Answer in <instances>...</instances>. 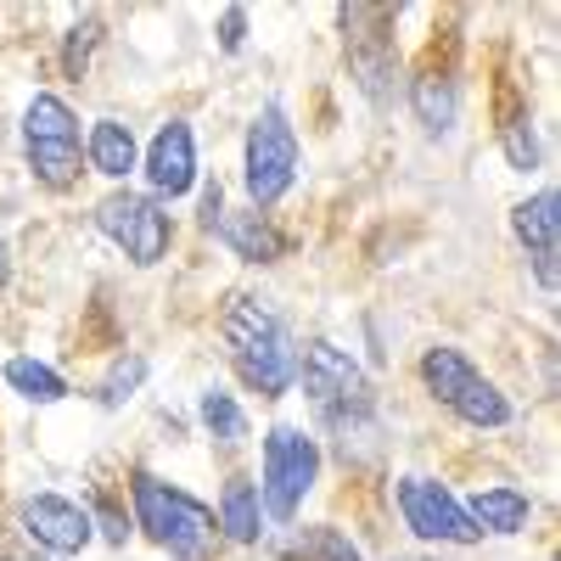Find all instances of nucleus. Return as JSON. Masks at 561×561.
<instances>
[{"mask_svg": "<svg viewBox=\"0 0 561 561\" xmlns=\"http://www.w3.org/2000/svg\"><path fill=\"white\" fill-rule=\"evenodd\" d=\"M511 225H517V237L528 242L534 259L556 253V237H561V214H556V192H539L534 203H523L517 214H511Z\"/></svg>", "mask_w": 561, "mask_h": 561, "instance_id": "obj_14", "label": "nucleus"}, {"mask_svg": "<svg viewBox=\"0 0 561 561\" xmlns=\"http://www.w3.org/2000/svg\"><path fill=\"white\" fill-rule=\"evenodd\" d=\"M147 180L158 197H185L197 180V147H192V129L185 124H163L152 152H147Z\"/></svg>", "mask_w": 561, "mask_h": 561, "instance_id": "obj_9", "label": "nucleus"}, {"mask_svg": "<svg viewBox=\"0 0 561 561\" xmlns=\"http://www.w3.org/2000/svg\"><path fill=\"white\" fill-rule=\"evenodd\" d=\"M505 158H511V169H534V163H539V140H534L528 118L505 124Z\"/></svg>", "mask_w": 561, "mask_h": 561, "instance_id": "obj_23", "label": "nucleus"}, {"mask_svg": "<svg viewBox=\"0 0 561 561\" xmlns=\"http://www.w3.org/2000/svg\"><path fill=\"white\" fill-rule=\"evenodd\" d=\"M242 34H248V12H242V7H230V12H225V23H219L225 51H237V45H242Z\"/></svg>", "mask_w": 561, "mask_h": 561, "instance_id": "obj_25", "label": "nucleus"}, {"mask_svg": "<svg viewBox=\"0 0 561 561\" xmlns=\"http://www.w3.org/2000/svg\"><path fill=\"white\" fill-rule=\"evenodd\" d=\"M388 561H410V556H388Z\"/></svg>", "mask_w": 561, "mask_h": 561, "instance_id": "obj_28", "label": "nucleus"}, {"mask_svg": "<svg viewBox=\"0 0 561 561\" xmlns=\"http://www.w3.org/2000/svg\"><path fill=\"white\" fill-rule=\"evenodd\" d=\"M96 225L135 259V264H158L169 253V214L152 197H135V192H113L96 203Z\"/></svg>", "mask_w": 561, "mask_h": 561, "instance_id": "obj_6", "label": "nucleus"}, {"mask_svg": "<svg viewBox=\"0 0 561 561\" xmlns=\"http://www.w3.org/2000/svg\"><path fill=\"white\" fill-rule=\"evenodd\" d=\"M298 377H304L314 410L332 421L337 433H348L354 421H370V388H365L359 365H354L343 348H332V343H309V348L298 354Z\"/></svg>", "mask_w": 561, "mask_h": 561, "instance_id": "obj_3", "label": "nucleus"}, {"mask_svg": "<svg viewBox=\"0 0 561 561\" xmlns=\"http://www.w3.org/2000/svg\"><path fill=\"white\" fill-rule=\"evenodd\" d=\"M135 511H140V528H147L169 556H180V561H203L208 550H214V511L203 505V500H192L185 489H169V483H158V478H147L140 472L135 478Z\"/></svg>", "mask_w": 561, "mask_h": 561, "instance_id": "obj_2", "label": "nucleus"}, {"mask_svg": "<svg viewBox=\"0 0 561 561\" xmlns=\"http://www.w3.org/2000/svg\"><path fill=\"white\" fill-rule=\"evenodd\" d=\"M34 158V174L45 185H73L79 180V140H39V147H28Z\"/></svg>", "mask_w": 561, "mask_h": 561, "instance_id": "obj_20", "label": "nucleus"}, {"mask_svg": "<svg viewBox=\"0 0 561 561\" xmlns=\"http://www.w3.org/2000/svg\"><path fill=\"white\" fill-rule=\"evenodd\" d=\"M203 421H208V433L214 438H225V444H242L248 438V415H242V404L230 399V393H203Z\"/></svg>", "mask_w": 561, "mask_h": 561, "instance_id": "obj_21", "label": "nucleus"}, {"mask_svg": "<svg viewBox=\"0 0 561 561\" xmlns=\"http://www.w3.org/2000/svg\"><path fill=\"white\" fill-rule=\"evenodd\" d=\"M528 494L523 489H478L472 494V505H466V517L478 523V534L489 528V534H523V523H528Z\"/></svg>", "mask_w": 561, "mask_h": 561, "instance_id": "obj_10", "label": "nucleus"}, {"mask_svg": "<svg viewBox=\"0 0 561 561\" xmlns=\"http://www.w3.org/2000/svg\"><path fill=\"white\" fill-rule=\"evenodd\" d=\"M219 237L237 248L242 259H253V264H270L280 253V237H275L270 225H259V214L253 219H219Z\"/></svg>", "mask_w": 561, "mask_h": 561, "instance_id": "obj_17", "label": "nucleus"}, {"mask_svg": "<svg viewBox=\"0 0 561 561\" xmlns=\"http://www.w3.org/2000/svg\"><path fill=\"white\" fill-rule=\"evenodd\" d=\"M410 102H415V113H421V124H427V129H449L455 124V84L438 79V73L415 79L410 84Z\"/></svg>", "mask_w": 561, "mask_h": 561, "instance_id": "obj_18", "label": "nucleus"}, {"mask_svg": "<svg viewBox=\"0 0 561 561\" xmlns=\"http://www.w3.org/2000/svg\"><path fill=\"white\" fill-rule=\"evenodd\" d=\"M298 550H304V561H359V550L337 528H309Z\"/></svg>", "mask_w": 561, "mask_h": 561, "instance_id": "obj_22", "label": "nucleus"}, {"mask_svg": "<svg viewBox=\"0 0 561 561\" xmlns=\"http://www.w3.org/2000/svg\"><path fill=\"white\" fill-rule=\"evenodd\" d=\"M23 534H28L34 545H45V550L68 556V550H84V545H90L96 523H90L84 505H73V500H62V494H34V500L23 505Z\"/></svg>", "mask_w": 561, "mask_h": 561, "instance_id": "obj_8", "label": "nucleus"}, {"mask_svg": "<svg viewBox=\"0 0 561 561\" xmlns=\"http://www.w3.org/2000/svg\"><path fill=\"white\" fill-rule=\"evenodd\" d=\"M102 534H107L113 545H124V539H129V528L118 523V511H107V505H102Z\"/></svg>", "mask_w": 561, "mask_h": 561, "instance_id": "obj_26", "label": "nucleus"}, {"mask_svg": "<svg viewBox=\"0 0 561 561\" xmlns=\"http://www.w3.org/2000/svg\"><path fill=\"white\" fill-rule=\"evenodd\" d=\"M0 280H7V248H0Z\"/></svg>", "mask_w": 561, "mask_h": 561, "instance_id": "obj_27", "label": "nucleus"}, {"mask_svg": "<svg viewBox=\"0 0 561 561\" xmlns=\"http://www.w3.org/2000/svg\"><path fill=\"white\" fill-rule=\"evenodd\" d=\"M225 337H230V348H237L242 377L259 393L280 399V393L298 382V343H293L287 320H280L275 309H264L253 298H237V304L225 309Z\"/></svg>", "mask_w": 561, "mask_h": 561, "instance_id": "obj_1", "label": "nucleus"}, {"mask_svg": "<svg viewBox=\"0 0 561 561\" xmlns=\"http://www.w3.org/2000/svg\"><path fill=\"white\" fill-rule=\"evenodd\" d=\"M90 169L107 174V180H124L135 169V135H129V124L102 118L96 129H90Z\"/></svg>", "mask_w": 561, "mask_h": 561, "instance_id": "obj_12", "label": "nucleus"}, {"mask_svg": "<svg viewBox=\"0 0 561 561\" xmlns=\"http://www.w3.org/2000/svg\"><path fill=\"white\" fill-rule=\"evenodd\" d=\"M314 478H320V449H314V438L298 433V427H275V433L264 438V483H259L264 511H270V517H280V523H293L298 505H304V494L314 489Z\"/></svg>", "mask_w": 561, "mask_h": 561, "instance_id": "obj_4", "label": "nucleus"}, {"mask_svg": "<svg viewBox=\"0 0 561 561\" xmlns=\"http://www.w3.org/2000/svg\"><path fill=\"white\" fill-rule=\"evenodd\" d=\"M219 528L237 539V545H253L264 534V511H259V489L253 483H225V500H219Z\"/></svg>", "mask_w": 561, "mask_h": 561, "instance_id": "obj_13", "label": "nucleus"}, {"mask_svg": "<svg viewBox=\"0 0 561 561\" xmlns=\"http://www.w3.org/2000/svg\"><path fill=\"white\" fill-rule=\"evenodd\" d=\"M421 382L433 388V399H444V404H455L466 388L478 382V365L466 359L460 348H427V359H421Z\"/></svg>", "mask_w": 561, "mask_h": 561, "instance_id": "obj_11", "label": "nucleus"}, {"mask_svg": "<svg viewBox=\"0 0 561 561\" xmlns=\"http://www.w3.org/2000/svg\"><path fill=\"white\" fill-rule=\"evenodd\" d=\"M293 180H298V135L287 124V107L270 102L248 135V197L259 208H270L287 197Z\"/></svg>", "mask_w": 561, "mask_h": 561, "instance_id": "obj_5", "label": "nucleus"}, {"mask_svg": "<svg viewBox=\"0 0 561 561\" xmlns=\"http://www.w3.org/2000/svg\"><path fill=\"white\" fill-rule=\"evenodd\" d=\"M460 421H466V427H505V421H511V404H505V393L494 388V382H472V388H466L455 404H449Z\"/></svg>", "mask_w": 561, "mask_h": 561, "instance_id": "obj_16", "label": "nucleus"}, {"mask_svg": "<svg viewBox=\"0 0 561 561\" xmlns=\"http://www.w3.org/2000/svg\"><path fill=\"white\" fill-rule=\"evenodd\" d=\"M399 511H404V523H410L421 539H438V545H478V523L466 517V505H460L444 483L404 478V483H399Z\"/></svg>", "mask_w": 561, "mask_h": 561, "instance_id": "obj_7", "label": "nucleus"}, {"mask_svg": "<svg viewBox=\"0 0 561 561\" xmlns=\"http://www.w3.org/2000/svg\"><path fill=\"white\" fill-rule=\"evenodd\" d=\"M7 382H12L23 399H34V404H57V399L68 393L57 370L39 365V359H12V365H7Z\"/></svg>", "mask_w": 561, "mask_h": 561, "instance_id": "obj_19", "label": "nucleus"}, {"mask_svg": "<svg viewBox=\"0 0 561 561\" xmlns=\"http://www.w3.org/2000/svg\"><path fill=\"white\" fill-rule=\"evenodd\" d=\"M140 377H147V359H124L113 377H107V388H102V404H124V399L135 393Z\"/></svg>", "mask_w": 561, "mask_h": 561, "instance_id": "obj_24", "label": "nucleus"}, {"mask_svg": "<svg viewBox=\"0 0 561 561\" xmlns=\"http://www.w3.org/2000/svg\"><path fill=\"white\" fill-rule=\"evenodd\" d=\"M23 135H28V147H39V140H79V118L57 96H34L28 118H23Z\"/></svg>", "mask_w": 561, "mask_h": 561, "instance_id": "obj_15", "label": "nucleus"}]
</instances>
